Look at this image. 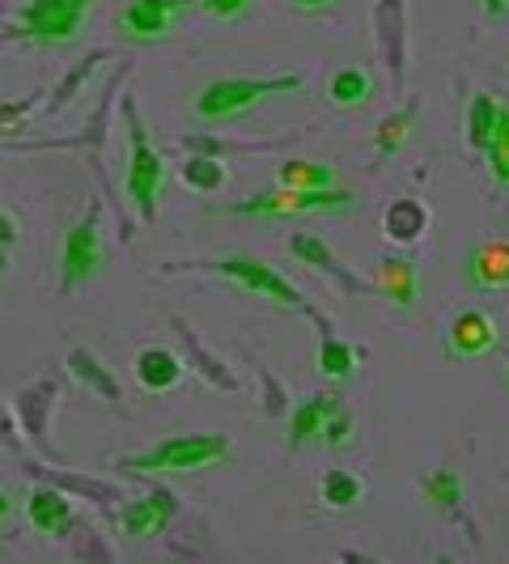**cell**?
<instances>
[{"mask_svg": "<svg viewBox=\"0 0 509 564\" xmlns=\"http://www.w3.org/2000/svg\"><path fill=\"white\" fill-rule=\"evenodd\" d=\"M229 458H234V442L226 433H174L149 451L119 458L115 467L128 476H192L208 467H226Z\"/></svg>", "mask_w": 509, "mask_h": 564, "instance_id": "obj_1", "label": "cell"}, {"mask_svg": "<svg viewBox=\"0 0 509 564\" xmlns=\"http://www.w3.org/2000/svg\"><path fill=\"white\" fill-rule=\"evenodd\" d=\"M302 89V73H281V77H221L208 82L196 94V115L204 123H229L238 115H247L251 107L268 102L272 94H289Z\"/></svg>", "mask_w": 509, "mask_h": 564, "instance_id": "obj_2", "label": "cell"}, {"mask_svg": "<svg viewBox=\"0 0 509 564\" xmlns=\"http://www.w3.org/2000/svg\"><path fill=\"white\" fill-rule=\"evenodd\" d=\"M123 119H128V199L137 208L141 221H153L158 217V204H162V187H166V162L158 153V144L149 141L141 115L132 102H123Z\"/></svg>", "mask_w": 509, "mask_h": 564, "instance_id": "obj_3", "label": "cell"}, {"mask_svg": "<svg viewBox=\"0 0 509 564\" xmlns=\"http://www.w3.org/2000/svg\"><path fill=\"white\" fill-rule=\"evenodd\" d=\"M187 268H199V272H217V276H226V281H234L238 289L254 293V297H268V302H277V306L306 311V297H302V289H297V284H289L281 272L272 268V263H263V259H254V254L196 259V263H187Z\"/></svg>", "mask_w": 509, "mask_h": 564, "instance_id": "obj_4", "label": "cell"}, {"mask_svg": "<svg viewBox=\"0 0 509 564\" xmlns=\"http://www.w3.org/2000/svg\"><path fill=\"white\" fill-rule=\"evenodd\" d=\"M353 192L348 187H318V192H293V187H272L254 199H238L226 213L234 217H259V221H284V217H306V213H332L348 208Z\"/></svg>", "mask_w": 509, "mask_h": 564, "instance_id": "obj_5", "label": "cell"}, {"mask_svg": "<svg viewBox=\"0 0 509 564\" xmlns=\"http://www.w3.org/2000/svg\"><path fill=\"white\" fill-rule=\"evenodd\" d=\"M94 0H26L18 9V39L34 47H59L82 34V22Z\"/></svg>", "mask_w": 509, "mask_h": 564, "instance_id": "obj_6", "label": "cell"}, {"mask_svg": "<svg viewBox=\"0 0 509 564\" xmlns=\"http://www.w3.org/2000/svg\"><path fill=\"white\" fill-rule=\"evenodd\" d=\"M408 43H412L408 4L403 0H373V52H378V64H382L396 94H403V85H408Z\"/></svg>", "mask_w": 509, "mask_h": 564, "instance_id": "obj_7", "label": "cell"}, {"mask_svg": "<svg viewBox=\"0 0 509 564\" xmlns=\"http://www.w3.org/2000/svg\"><path fill=\"white\" fill-rule=\"evenodd\" d=\"M102 263V229H98V208L85 213V221L68 229L64 238V251H59V289H77L85 284Z\"/></svg>", "mask_w": 509, "mask_h": 564, "instance_id": "obj_8", "label": "cell"}, {"mask_svg": "<svg viewBox=\"0 0 509 564\" xmlns=\"http://www.w3.org/2000/svg\"><path fill=\"white\" fill-rule=\"evenodd\" d=\"M192 4H196V0H132V4L123 9V18H119V30H123L128 39H141V43L166 39Z\"/></svg>", "mask_w": 509, "mask_h": 564, "instance_id": "obj_9", "label": "cell"}, {"mask_svg": "<svg viewBox=\"0 0 509 564\" xmlns=\"http://www.w3.org/2000/svg\"><path fill=\"white\" fill-rule=\"evenodd\" d=\"M174 513H178L174 492L170 488H153V492H144V497H137V501H128V506L119 509V527H123L128 539H153L166 531Z\"/></svg>", "mask_w": 509, "mask_h": 564, "instance_id": "obj_10", "label": "cell"}, {"mask_svg": "<svg viewBox=\"0 0 509 564\" xmlns=\"http://www.w3.org/2000/svg\"><path fill=\"white\" fill-rule=\"evenodd\" d=\"M497 344H501V332H497V323L484 311L454 314V323L446 327V352H451V357H463V361L492 352Z\"/></svg>", "mask_w": 509, "mask_h": 564, "instance_id": "obj_11", "label": "cell"}, {"mask_svg": "<svg viewBox=\"0 0 509 564\" xmlns=\"http://www.w3.org/2000/svg\"><path fill=\"white\" fill-rule=\"evenodd\" d=\"M59 387L56 378H34L26 391L18 395V424L47 451V433H52V412H56Z\"/></svg>", "mask_w": 509, "mask_h": 564, "instance_id": "obj_12", "label": "cell"}, {"mask_svg": "<svg viewBox=\"0 0 509 564\" xmlns=\"http://www.w3.org/2000/svg\"><path fill=\"white\" fill-rule=\"evenodd\" d=\"M26 518L39 535L64 539L68 522H73V497L64 488H56V484H39L26 497Z\"/></svg>", "mask_w": 509, "mask_h": 564, "instance_id": "obj_13", "label": "cell"}, {"mask_svg": "<svg viewBox=\"0 0 509 564\" xmlns=\"http://www.w3.org/2000/svg\"><path fill=\"white\" fill-rule=\"evenodd\" d=\"M429 226H433V213H429V204H421L416 196L391 199L387 213H382V234H387V242H396V247H416V242H424Z\"/></svg>", "mask_w": 509, "mask_h": 564, "instance_id": "obj_14", "label": "cell"}, {"mask_svg": "<svg viewBox=\"0 0 509 564\" xmlns=\"http://www.w3.org/2000/svg\"><path fill=\"white\" fill-rule=\"evenodd\" d=\"M132 369H137L141 391H149V395H166V391H174V387L183 382V373H187L183 357H178V352H170V348H162V344L141 348V352H137V366Z\"/></svg>", "mask_w": 509, "mask_h": 564, "instance_id": "obj_15", "label": "cell"}, {"mask_svg": "<svg viewBox=\"0 0 509 564\" xmlns=\"http://www.w3.org/2000/svg\"><path fill=\"white\" fill-rule=\"evenodd\" d=\"M289 251L297 254L306 268H318L323 276H332L344 293H366V284L357 281V276H353V272L339 263V254L332 251L323 238H314V234H293V238H289Z\"/></svg>", "mask_w": 509, "mask_h": 564, "instance_id": "obj_16", "label": "cell"}, {"mask_svg": "<svg viewBox=\"0 0 509 564\" xmlns=\"http://www.w3.org/2000/svg\"><path fill=\"white\" fill-rule=\"evenodd\" d=\"M339 403H344V399H339L336 391L302 399V403L293 408V416H289V446L302 451V446H311V442H323V424H327V416L336 412Z\"/></svg>", "mask_w": 509, "mask_h": 564, "instance_id": "obj_17", "label": "cell"}, {"mask_svg": "<svg viewBox=\"0 0 509 564\" xmlns=\"http://www.w3.org/2000/svg\"><path fill=\"white\" fill-rule=\"evenodd\" d=\"M373 289L382 297H391L396 306H412L416 302V289H421V276H416V263L408 254H387L378 268H373Z\"/></svg>", "mask_w": 509, "mask_h": 564, "instance_id": "obj_18", "label": "cell"}, {"mask_svg": "<svg viewBox=\"0 0 509 564\" xmlns=\"http://www.w3.org/2000/svg\"><path fill=\"white\" fill-rule=\"evenodd\" d=\"M64 366H68V373L82 382L89 395H98L102 403H119V399H123V391H119V378H115L111 369L98 361V352H89V348H68Z\"/></svg>", "mask_w": 509, "mask_h": 564, "instance_id": "obj_19", "label": "cell"}, {"mask_svg": "<svg viewBox=\"0 0 509 564\" xmlns=\"http://www.w3.org/2000/svg\"><path fill=\"white\" fill-rule=\"evenodd\" d=\"M327 98H332V107H339V111H361V107H369V98H373V77H369L366 68H357V64L336 68L332 82H327Z\"/></svg>", "mask_w": 509, "mask_h": 564, "instance_id": "obj_20", "label": "cell"}, {"mask_svg": "<svg viewBox=\"0 0 509 564\" xmlns=\"http://www.w3.org/2000/svg\"><path fill=\"white\" fill-rule=\"evenodd\" d=\"M26 471H30V476H39L43 484H56V488H64L68 497H89L94 506H115V501H123L115 484L89 480V476H68V471H47V467H39V463H30Z\"/></svg>", "mask_w": 509, "mask_h": 564, "instance_id": "obj_21", "label": "cell"}, {"mask_svg": "<svg viewBox=\"0 0 509 564\" xmlns=\"http://www.w3.org/2000/svg\"><path fill=\"white\" fill-rule=\"evenodd\" d=\"M318 501H323L327 509H336V513L357 509L361 501H366V480L353 476V471H344V467H332V471L318 480Z\"/></svg>", "mask_w": 509, "mask_h": 564, "instance_id": "obj_22", "label": "cell"}, {"mask_svg": "<svg viewBox=\"0 0 509 564\" xmlns=\"http://www.w3.org/2000/svg\"><path fill=\"white\" fill-rule=\"evenodd\" d=\"M472 281H476V289H506L509 242H484V247L472 251Z\"/></svg>", "mask_w": 509, "mask_h": 564, "instance_id": "obj_23", "label": "cell"}, {"mask_svg": "<svg viewBox=\"0 0 509 564\" xmlns=\"http://www.w3.org/2000/svg\"><path fill=\"white\" fill-rule=\"evenodd\" d=\"M174 327H178V339H183V348H187V357L196 361L199 373H204V378H208L213 387H221V391H238V378H234V373H229V369L221 366V361H217V357H213V352H208L204 344H199L196 332H192V327H187L183 318H174Z\"/></svg>", "mask_w": 509, "mask_h": 564, "instance_id": "obj_24", "label": "cell"}, {"mask_svg": "<svg viewBox=\"0 0 509 564\" xmlns=\"http://www.w3.org/2000/svg\"><path fill=\"white\" fill-rule=\"evenodd\" d=\"M277 183L293 187V192H318V187H336V174L323 162H306V158H289L277 170Z\"/></svg>", "mask_w": 509, "mask_h": 564, "instance_id": "obj_25", "label": "cell"}, {"mask_svg": "<svg viewBox=\"0 0 509 564\" xmlns=\"http://www.w3.org/2000/svg\"><path fill=\"white\" fill-rule=\"evenodd\" d=\"M501 107H506V102H497L492 94H476V98H472V107H467V144H472L476 153H484L488 141H492Z\"/></svg>", "mask_w": 509, "mask_h": 564, "instance_id": "obj_26", "label": "cell"}, {"mask_svg": "<svg viewBox=\"0 0 509 564\" xmlns=\"http://www.w3.org/2000/svg\"><path fill=\"white\" fill-rule=\"evenodd\" d=\"M178 178H183L192 192H199V196H213V192H221L229 183V170H226V162H217L213 153H204V158H187V162L178 166Z\"/></svg>", "mask_w": 509, "mask_h": 564, "instance_id": "obj_27", "label": "cell"}, {"mask_svg": "<svg viewBox=\"0 0 509 564\" xmlns=\"http://www.w3.org/2000/svg\"><path fill=\"white\" fill-rule=\"evenodd\" d=\"M416 102H408L403 111L387 115L378 128H373V149H378V158H391V153H399L403 144H408V137H412V123H416Z\"/></svg>", "mask_w": 509, "mask_h": 564, "instance_id": "obj_28", "label": "cell"}, {"mask_svg": "<svg viewBox=\"0 0 509 564\" xmlns=\"http://www.w3.org/2000/svg\"><path fill=\"white\" fill-rule=\"evenodd\" d=\"M64 539H68V552H73L77 561H111V547L98 543V527H89V522H82V518L68 522Z\"/></svg>", "mask_w": 509, "mask_h": 564, "instance_id": "obj_29", "label": "cell"}, {"mask_svg": "<svg viewBox=\"0 0 509 564\" xmlns=\"http://www.w3.org/2000/svg\"><path fill=\"white\" fill-rule=\"evenodd\" d=\"M353 369H357V352H353L344 339L327 336L323 344H318V373H327V378L344 382Z\"/></svg>", "mask_w": 509, "mask_h": 564, "instance_id": "obj_30", "label": "cell"}, {"mask_svg": "<svg viewBox=\"0 0 509 564\" xmlns=\"http://www.w3.org/2000/svg\"><path fill=\"white\" fill-rule=\"evenodd\" d=\"M484 158H488V170H492L497 187H506L509 192V107H501L497 132H492V141H488V149H484Z\"/></svg>", "mask_w": 509, "mask_h": 564, "instance_id": "obj_31", "label": "cell"}, {"mask_svg": "<svg viewBox=\"0 0 509 564\" xmlns=\"http://www.w3.org/2000/svg\"><path fill=\"white\" fill-rule=\"evenodd\" d=\"M421 492L433 501L437 509H458V501H463V480L454 476V471H433V476H424L421 480Z\"/></svg>", "mask_w": 509, "mask_h": 564, "instance_id": "obj_32", "label": "cell"}, {"mask_svg": "<svg viewBox=\"0 0 509 564\" xmlns=\"http://www.w3.org/2000/svg\"><path fill=\"white\" fill-rule=\"evenodd\" d=\"M353 433H357V429H353V416H348V408L339 403L336 412L327 416V424H323V442L336 446V451H344V446L353 442Z\"/></svg>", "mask_w": 509, "mask_h": 564, "instance_id": "obj_33", "label": "cell"}, {"mask_svg": "<svg viewBox=\"0 0 509 564\" xmlns=\"http://www.w3.org/2000/svg\"><path fill=\"white\" fill-rule=\"evenodd\" d=\"M199 9H204L208 18H221V22H234V18H242V13L251 9V0H199Z\"/></svg>", "mask_w": 509, "mask_h": 564, "instance_id": "obj_34", "label": "cell"}, {"mask_svg": "<svg viewBox=\"0 0 509 564\" xmlns=\"http://www.w3.org/2000/svg\"><path fill=\"white\" fill-rule=\"evenodd\" d=\"M0 446H4V451H18V446H22V437H18V416L4 408V399H0Z\"/></svg>", "mask_w": 509, "mask_h": 564, "instance_id": "obj_35", "label": "cell"}, {"mask_svg": "<svg viewBox=\"0 0 509 564\" xmlns=\"http://www.w3.org/2000/svg\"><path fill=\"white\" fill-rule=\"evenodd\" d=\"M13 242H18V221L0 208V251H4V247H13Z\"/></svg>", "mask_w": 509, "mask_h": 564, "instance_id": "obj_36", "label": "cell"}, {"mask_svg": "<svg viewBox=\"0 0 509 564\" xmlns=\"http://www.w3.org/2000/svg\"><path fill=\"white\" fill-rule=\"evenodd\" d=\"M336 0H293V9H302V13H327Z\"/></svg>", "mask_w": 509, "mask_h": 564, "instance_id": "obj_37", "label": "cell"}, {"mask_svg": "<svg viewBox=\"0 0 509 564\" xmlns=\"http://www.w3.org/2000/svg\"><path fill=\"white\" fill-rule=\"evenodd\" d=\"M509 9V0H484V13H492V18H501Z\"/></svg>", "mask_w": 509, "mask_h": 564, "instance_id": "obj_38", "label": "cell"}, {"mask_svg": "<svg viewBox=\"0 0 509 564\" xmlns=\"http://www.w3.org/2000/svg\"><path fill=\"white\" fill-rule=\"evenodd\" d=\"M13 513V497H9V488H0V518H9Z\"/></svg>", "mask_w": 509, "mask_h": 564, "instance_id": "obj_39", "label": "cell"}, {"mask_svg": "<svg viewBox=\"0 0 509 564\" xmlns=\"http://www.w3.org/2000/svg\"><path fill=\"white\" fill-rule=\"evenodd\" d=\"M506 378H509V366H506Z\"/></svg>", "mask_w": 509, "mask_h": 564, "instance_id": "obj_40", "label": "cell"}]
</instances>
